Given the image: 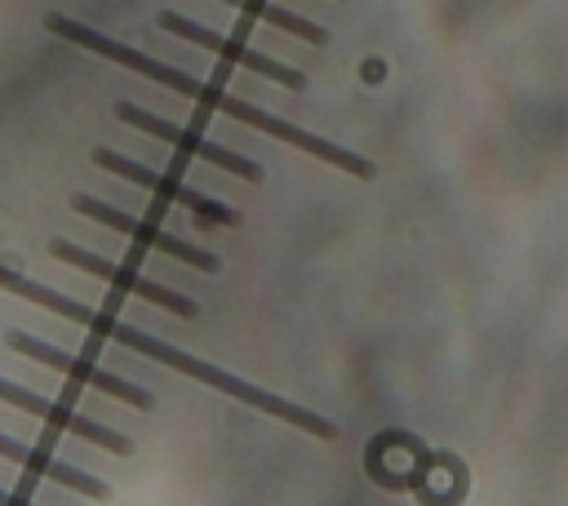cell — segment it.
<instances>
[{
    "label": "cell",
    "mask_w": 568,
    "mask_h": 506,
    "mask_svg": "<svg viewBox=\"0 0 568 506\" xmlns=\"http://www.w3.org/2000/svg\"><path fill=\"white\" fill-rule=\"evenodd\" d=\"M4 342H9V351L27 355V360H36V364H49L53 373H62V377H71V382L98 386V391H106L111 399H120V404H129V408H142V413L155 408V395H151L146 386H138V382H129V377H115V373L98 368L93 360H80V355L62 351V346H49V342H40V337H31V333H22V328L4 333Z\"/></svg>",
    "instance_id": "277c9868"
},
{
    "label": "cell",
    "mask_w": 568,
    "mask_h": 506,
    "mask_svg": "<svg viewBox=\"0 0 568 506\" xmlns=\"http://www.w3.org/2000/svg\"><path fill=\"white\" fill-rule=\"evenodd\" d=\"M115 115H120L124 124H133V129H142V133H151V138H160V142H169V146H178V151L191 155V160H204V164H213V169H226V173H235V178H244V182H262V164H257V160H248V155H240V151H226L222 142H209V138H200V133L186 129V124H173V120H164V115H155V111L138 107V102H115Z\"/></svg>",
    "instance_id": "5b68a950"
},
{
    "label": "cell",
    "mask_w": 568,
    "mask_h": 506,
    "mask_svg": "<svg viewBox=\"0 0 568 506\" xmlns=\"http://www.w3.org/2000/svg\"><path fill=\"white\" fill-rule=\"evenodd\" d=\"M0 399L13 404V408H22V413H31V417H40V422H49L53 431L80 435V439H89V444H98V448H106V453H120V457L133 453V439H129V435H120V431H111V426H102V422H93V417H80L75 408H62V404L36 395L31 386H18V382H4V377H0Z\"/></svg>",
    "instance_id": "9c48e42d"
},
{
    "label": "cell",
    "mask_w": 568,
    "mask_h": 506,
    "mask_svg": "<svg viewBox=\"0 0 568 506\" xmlns=\"http://www.w3.org/2000/svg\"><path fill=\"white\" fill-rule=\"evenodd\" d=\"M160 27H164L169 36H182V40H191V44H200V49H209V53L235 62V67H244V71H257V75H266V80H275V84H284V89H302V84H306V75H302L297 67H284V62L257 53L253 44H240L235 36H222V31H213V27H200V22L182 18V13H160Z\"/></svg>",
    "instance_id": "ba28073f"
},
{
    "label": "cell",
    "mask_w": 568,
    "mask_h": 506,
    "mask_svg": "<svg viewBox=\"0 0 568 506\" xmlns=\"http://www.w3.org/2000/svg\"><path fill=\"white\" fill-rule=\"evenodd\" d=\"M106 342H115L124 351H138V355H146V360H155V364H164V368H173L182 377H195V382H204V386H213V391H222V395H231V399H240V404H248L257 413H271V417L288 422V426L306 431V435L337 439V426L328 417H320V413H311L302 404H288V399H280V395H271V391H262V386H253V382H244V377H235V373H226L217 364H204L200 355H191V351H182V346H173V342H164L155 333H142V328H133L124 320H115L106 328Z\"/></svg>",
    "instance_id": "6da1fadb"
},
{
    "label": "cell",
    "mask_w": 568,
    "mask_h": 506,
    "mask_svg": "<svg viewBox=\"0 0 568 506\" xmlns=\"http://www.w3.org/2000/svg\"><path fill=\"white\" fill-rule=\"evenodd\" d=\"M222 4L240 9L244 18L271 22V27H280V31H288V36H297V40H306V44H324V40H328V31H324L320 22H306L302 13H293V9H280V4H271V0H222Z\"/></svg>",
    "instance_id": "8fae6325"
},
{
    "label": "cell",
    "mask_w": 568,
    "mask_h": 506,
    "mask_svg": "<svg viewBox=\"0 0 568 506\" xmlns=\"http://www.w3.org/2000/svg\"><path fill=\"white\" fill-rule=\"evenodd\" d=\"M49 253H53L58 262L75 266V271H89V275L115 284L120 293H133V297L160 306V311H173V315H182V320L195 315V302H191V297H182V293H173V289H164V284H155V280H146V275L120 266V262H106V257H98V253H89V249H80V244H71V240H49Z\"/></svg>",
    "instance_id": "52a82bcc"
},
{
    "label": "cell",
    "mask_w": 568,
    "mask_h": 506,
    "mask_svg": "<svg viewBox=\"0 0 568 506\" xmlns=\"http://www.w3.org/2000/svg\"><path fill=\"white\" fill-rule=\"evenodd\" d=\"M71 209H75V213H84V217H93V222H102V226H111V231H120V235H129V240H138L142 249L169 253L173 262H186V266H195V271H217V266H222L209 249H195V244H186L182 235H169L164 226H151V222H142V217H133V213H124V209L106 204V200L71 195Z\"/></svg>",
    "instance_id": "8992f818"
},
{
    "label": "cell",
    "mask_w": 568,
    "mask_h": 506,
    "mask_svg": "<svg viewBox=\"0 0 568 506\" xmlns=\"http://www.w3.org/2000/svg\"><path fill=\"white\" fill-rule=\"evenodd\" d=\"M0 457L18 462L22 470H31V475H40V479H53V484H62V488L80 493V497H93V502H106V497H111V488H106L98 475H89V470H80V466H71V462H62V457H49L44 448L22 444V439H13V435H0Z\"/></svg>",
    "instance_id": "30bf717a"
},
{
    "label": "cell",
    "mask_w": 568,
    "mask_h": 506,
    "mask_svg": "<svg viewBox=\"0 0 568 506\" xmlns=\"http://www.w3.org/2000/svg\"><path fill=\"white\" fill-rule=\"evenodd\" d=\"M44 27L53 36H62V40H71V44H80V49H89V53H98V58L124 67V71H138V75H146V80H155V84H164V89H173V93H182V98H191V102H200L209 111H222V115H231V120H240V124H248L257 133H271L275 129V115L271 111H262L253 102H240L226 89L204 84V80H195V75H186V71H178V67H169L160 58H146L142 49H129V44H120V40H111V36L75 22V18H67V13H49Z\"/></svg>",
    "instance_id": "7a4b0ae2"
},
{
    "label": "cell",
    "mask_w": 568,
    "mask_h": 506,
    "mask_svg": "<svg viewBox=\"0 0 568 506\" xmlns=\"http://www.w3.org/2000/svg\"><path fill=\"white\" fill-rule=\"evenodd\" d=\"M93 164L115 173V178H124V182H133V186H146L151 195H160L169 204L191 209L200 217V226H240V213L231 204H222V200H213V195H204V191H195V186H186V182H178V178H169L160 169H146V164H138V160H129V155H120L111 146H98Z\"/></svg>",
    "instance_id": "3957f363"
},
{
    "label": "cell",
    "mask_w": 568,
    "mask_h": 506,
    "mask_svg": "<svg viewBox=\"0 0 568 506\" xmlns=\"http://www.w3.org/2000/svg\"><path fill=\"white\" fill-rule=\"evenodd\" d=\"M0 506H36V502H27V497H13V493H4V488H0Z\"/></svg>",
    "instance_id": "7c38bea8"
}]
</instances>
